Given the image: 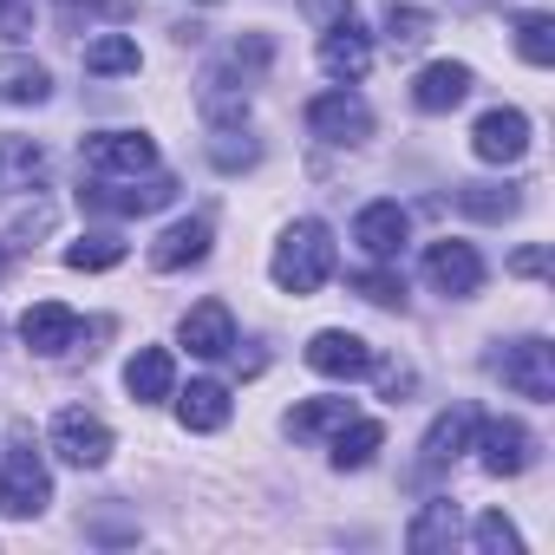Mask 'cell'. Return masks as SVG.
I'll use <instances>...</instances> for the list:
<instances>
[{
	"label": "cell",
	"mask_w": 555,
	"mask_h": 555,
	"mask_svg": "<svg viewBox=\"0 0 555 555\" xmlns=\"http://www.w3.org/2000/svg\"><path fill=\"white\" fill-rule=\"evenodd\" d=\"M268 274H274V288H282V295H314V288H327V282H334V235H327V222H295V229L282 235V248H274Z\"/></svg>",
	"instance_id": "6da1fadb"
},
{
	"label": "cell",
	"mask_w": 555,
	"mask_h": 555,
	"mask_svg": "<svg viewBox=\"0 0 555 555\" xmlns=\"http://www.w3.org/2000/svg\"><path fill=\"white\" fill-rule=\"evenodd\" d=\"M47 503H53V477L27 444V431H14V451L0 464V516H40Z\"/></svg>",
	"instance_id": "7a4b0ae2"
},
{
	"label": "cell",
	"mask_w": 555,
	"mask_h": 555,
	"mask_svg": "<svg viewBox=\"0 0 555 555\" xmlns=\"http://www.w3.org/2000/svg\"><path fill=\"white\" fill-rule=\"evenodd\" d=\"M470 451H477V464L490 470V477H522L529 464H535V438H529V425H516V418H470Z\"/></svg>",
	"instance_id": "3957f363"
},
{
	"label": "cell",
	"mask_w": 555,
	"mask_h": 555,
	"mask_svg": "<svg viewBox=\"0 0 555 555\" xmlns=\"http://www.w3.org/2000/svg\"><path fill=\"white\" fill-rule=\"evenodd\" d=\"M496 379L516 392V399H535V405H548L555 399V347L548 340H516V347H503L496 353Z\"/></svg>",
	"instance_id": "277c9868"
},
{
	"label": "cell",
	"mask_w": 555,
	"mask_h": 555,
	"mask_svg": "<svg viewBox=\"0 0 555 555\" xmlns=\"http://www.w3.org/2000/svg\"><path fill=\"white\" fill-rule=\"evenodd\" d=\"M79 151H86V170H99V177H151L157 170V144L144 131H92Z\"/></svg>",
	"instance_id": "5b68a950"
},
{
	"label": "cell",
	"mask_w": 555,
	"mask_h": 555,
	"mask_svg": "<svg viewBox=\"0 0 555 555\" xmlns=\"http://www.w3.org/2000/svg\"><path fill=\"white\" fill-rule=\"evenodd\" d=\"M53 451H60L73 470H99V464H112V425L92 418V412H79V405H66V412L53 418Z\"/></svg>",
	"instance_id": "8992f818"
},
{
	"label": "cell",
	"mask_w": 555,
	"mask_h": 555,
	"mask_svg": "<svg viewBox=\"0 0 555 555\" xmlns=\"http://www.w3.org/2000/svg\"><path fill=\"white\" fill-rule=\"evenodd\" d=\"M308 131L327 138V144H366V138H373V112H366V99H353V92L340 86V92L308 99Z\"/></svg>",
	"instance_id": "52a82bcc"
},
{
	"label": "cell",
	"mask_w": 555,
	"mask_h": 555,
	"mask_svg": "<svg viewBox=\"0 0 555 555\" xmlns=\"http://www.w3.org/2000/svg\"><path fill=\"white\" fill-rule=\"evenodd\" d=\"M425 282L438 295H451V301H470L483 288V255L470 242H431L425 248Z\"/></svg>",
	"instance_id": "ba28073f"
},
{
	"label": "cell",
	"mask_w": 555,
	"mask_h": 555,
	"mask_svg": "<svg viewBox=\"0 0 555 555\" xmlns=\"http://www.w3.org/2000/svg\"><path fill=\"white\" fill-rule=\"evenodd\" d=\"M79 203L86 209H99V216H151V209H164V203H177V177H164V170H151L144 183L138 177H125V190H79Z\"/></svg>",
	"instance_id": "9c48e42d"
},
{
	"label": "cell",
	"mask_w": 555,
	"mask_h": 555,
	"mask_svg": "<svg viewBox=\"0 0 555 555\" xmlns=\"http://www.w3.org/2000/svg\"><path fill=\"white\" fill-rule=\"evenodd\" d=\"M301 360H308L321 379H366V373H373V347H366L360 334H347V327H327V334H314Z\"/></svg>",
	"instance_id": "30bf717a"
},
{
	"label": "cell",
	"mask_w": 555,
	"mask_h": 555,
	"mask_svg": "<svg viewBox=\"0 0 555 555\" xmlns=\"http://www.w3.org/2000/svg\"><path fill=\"white\" fill-rule=\"evenodd\" d=\"M366 66H373V40H366V27H360L353 14L334 21V27L321 34V73L340 79V86H353V79H366Z\"/></svg>",
	"instance_id": "8fae6325"
},
{
	"label": "cell",
	"mask_w": 555,
	"mask_h": 555,
	"mask_svg": "<svg viewBox=\"0 0 555 555\" xmlns=\"http://www.w3.org/2000/svg\"><path fill=\"white\" fill-rule=\"evenodd\" d=\"M470 151H477L483 164H516V157L529 151V118H522L516 105L483 112V118H477V131H470Z\"/></svg>",
	"instance_id": "7c38bea8"
},
{
	"label": "cell",
	"mask_w": 555,
	"mask_h": 555,
	"mask_svg": "<svg viewBox=\"0 0 555 555\" xmlns=\"http://www.w3.org/2000/svg\"><path fill=\"white\" fill-rule=\"evenodd\" d=\"M21 340H27L34 353L60 360V353H73V347H79V314H73L66 301H40V308H27V314H21Z\"/></svg>",
	"instance_id": "4fadbf2b"
},
{
	"label": "cell",
	"mask_w": 555,
	"mask_h": 555,
	"mask_svg": "<svg viewBox=\"0 0 555 555\" xmlns=\"http://www.w3.org/2000/svg\"><path fill=\"white\" fill-rule=\"evenodd\" d=\"M353 242H360L366 261H399V248H405V209L399 203H366L353 216Z\"/></svg>",
	"instance_id": "5bb4252c"
},
{
	"label": "cell",
	"mask_w": 555,
	"mask_h": 555,
	"mask_svg": "<svg viewBox=\"0 0 555 555\" xmlns=\"http://www.w3.org/2000/svg\"><path fill=\"white\" fill-rule=\"evenodd\" d=\"M183 347H190L196 360H229V353H235V321H229V308H222V301H196V308L183 314Z\"/></svg>",
	"instance_id": "9a60e30c"
},
{
	"label": "cell",
	"mask_w": 555,
	"mask_h": 555,
	"mask_svg": "<svg viewBox=\"0 0 555 555\" xmlns=\"http://www.w3.org/2000/svg\"><path fill=\"white\" fill-rule=\"evenodd\" d=\"M203 255H209V216H183V222H170V229L151 242V268H164V274L196 268Z\"/></svg>",
	"instance_id": "2e32d148"
},
{
	"label": "cell",
	"mask_w": 555,
	"mask_h": 555,
	"mask_svg": "<svg viewBox=\"0 0 555 555\" xmlns=\"http://www.w3.org/2000/svg\"><path fill=\"white\" fill-rule=\"evenodd\" d=\"M464 99H470V66H457V60H438V66H425L412 79V105L418 112H457Z\"/></svg>",
	"instance_id": "e0dca14e"
},
{
	"label": "cell",
	"mask_w": 555,
	"mask_h": 555,
	"mask_svg": "<svg viewBox=\"0 0 555 555\" xmlns=\"http://www.w3.org/2000/svg\"><path fill=\"white\" fill-rule=\"evenodd\" d=\"M125 392H131L138 405L170 399V392H177V360H170L164 347H138V353H131V366H125Z\"/></svg>",
	"instance_id": "ac0fdd59"
},
{
	"label": "cell",
	"mask_w": 555,
	"mask_h": 555,
	"mask_svg": "<svg viewBox=\"0 0 555 555\" xmlns=\"http://www.w3.org/2000/svg\"><path fill=\"white\" fill-rule=\"evenodd\" d=\"M177 418H183V431H222L229 425V386L190 379V392H177Z\"/></svg>",
	"instance_id": "d6986e66"
},
{
	"label": "cell",
	"mask_w": 555,
	"mask_h": 555,
	"mask_svg": "<svg viewBox=\"0 0 555 555\" xmlns=\"http://www.w3.org/2000/svg\"><path fill=\"white\" fill-rule=\"evenodd\" d=\"M451 542H457V503H451V496H431V503L412 516L405 548H412V555H438V548H451Z\"/></svg>",
	"instance_id": "ffe728a7"
},
{
	"label": "cell",
	"mask_w": 555,
	"mask_h": 555,
	"mask_svg": "<svg viewBox=\"0 0 555 555\" xmlns=\"http://www.w3.org/2000/svg\"><path fill=\"white\" fill-rule=\"evenodd\" d=\"M470 418L477 412H464V405H451L431 431H425V470H444L457 451H470Z\"/></svg>",
	"instance_id": "44dd1931"
},
{
	"label": "cell",
	"mask_w": 555,
	"mask_h": 555,
	"mask_svg": "<svg viewBox=\"0 0 555 555\" xmlns=\"http://www.w3.org/2000/svg\"><path fill=\"white\" fill-rule=\"evenodd\" d=\"M379 444H386V425L379 418H353V425L334 431V464L340 470H366L379 457Z\"/></svg>",
	"instance_id": "7402d4cb"
},
{
	"label": "cell",
	"mask_w": 555,
	"mask_h": 555,
	"mask_svg": "<svg viewBox=\"0 0 555 555\" xmlns=\"http://www.w3.org/2000/svg\"><path fill=\"white\" fill-rule=\"evenodd\" d=\"M138 66H144V53H138V40H125V34H105V40L86 47V73H92V79H118V73H138Z\"/></svg>",
	"instance_id": "603a6c76"
},
{
	"label": "cell",
	"mask_w": 555,
	"mask_h": 555,
	"mask_svg": "<svg viewBox=\"0 0 555 555\" xmlns=\"http://www.w3.org/2000/svg\"><path fill=\"white\" fill-rule=\"evenodd\" d=\"M516 190L509 183H457V209L464 216H477V222H503V216H516Z\"/></svg>",
	"instance_id": "cb8c5ba5"
},
{
	"label": "cell",
	"mask_w": 555,
	"mask_h": 555,
	"mask_svg": "<svg viewBox=\"0 0 555 555\" xmlns=\"http://www.w3.org/2000/svg\"><path fill=\"white\" fill-rule=\"evenodd\" d=\"M360 412H353V399H314V405H301L295 418H288V431L295 438H334L340 425H353Z\"/></svg>",
	"instance_id": "d4e9b609"
},
{
	"label": "cell",
	"mask_w": 555,
	"mask_h": 555,
	"mask_svg": "<svg viewBox=\"0 0 555 555\" xmlns=\"http://www.w3.org/2000/svg\"><path fill=\"white\" fill-rule=\"evenodd\" d=\"M0 99H8V105H47L53 99L47 66H8V73H0Z\"/></svg>",
	"instance_id": "484cf974"
},
{
	"label": "cell",
	"mask_w": 555,
	"mask_h": 555,
	"mask_svg": "<svg viewBox=\"0 0 555 555\" xmlns=\"http://www.w3.org/2000/svg\"><path fill=\"white\" fill-rule=\"evenodd\" d=\"M118 261H125V242H118V235H79V242L66 248V268H79V274L118 268Z\"/></svg>",
	"instance_id": "4316f807"
},
{
	"label": "cell",
	"mask_w": 555,
	"mask_h": 555,
	"mask_svg": "<svg viewBox=\"0 0 555 555\" xmlns=\"http://www.w3.org/2000/svg\"><path fill=\"white\" fill-rule=\"evenodd\" d=\"M516 53H522L529 66H548V60H555V21H548V14H522V21H516Z\"/></svg>",
	"instance_id": "83f0119b"
},
{
	"label": "cell",
	"mask_w": 555,
	"mask_h": 555,
	"mask_svg": "<svg viewBox=\"0 0 555 555\" xmlns=\"http://www.w3.org/2000/svg\"><path fill=\"white\" fill-rule=\"evenodd\" d=\"M470 542H477L483 555H522V535H516V522H509L503 509H483L477 529H470Z\"/></svg>",
	"instance_id": "f1b7e54d"
},
{
	"label": "cell",
	"mask_w": 555,
	"mask_h": 555,
	"mask_svg": "<svg viewBox=\"0 0 555 555\" xmlns=\"http://www.w3.org/2000/svg\"><path fill=\"white\" fill-rule=\"evenodd\" d=\"M353 288H360L366 301H379V308H405V274L386 268V261H379V268H360V274H353Z\"/></svg>",
	"instance_id": "f546056e"
},
{
	"label": "cell",
	"mask_w": 555,
	"mask_h": 555,
	"mask_svg": "<svg viewBox=\"0 0 555 555\" xmlns=\"http://www.w3.org/2000/svg\"><path fill=\"white\" fill-rule=\"evenodd\" d=\"M386 40H392V47H425V40H431V14L392 8V14H386Z\"/></svg>",
	"instance_id": "4dcf8cb0"
},
{
	"label": "cell",
	"mask_w": 555,
	"mask_h": 555,
	"mask_svg": "<svg viewBox=\"0 0 555 555\" xmlns=\"http://www.w3.org/2000/svg\"><path fill=\"white\" fill-rule=\"evenodd\" d=\"M34 34V0H0V40H27Z\"/></svg>",
	"instance_id": "1f68e13d"
},
{
	"label": "cell",
	"mask_w": 555,
	"mask_h": 555,
	"mask_svg": "<svg viewBox=\"0 0 555 555\" xmlns=\"http://www.w3.org/2000/svg\"><path fill=\"white\" fill-rule=\"evenodd\" d=\"M0 157H8V170H21V177L40 170V144H27V138H8V144H0Z\"/></svg>",
	"instance_id": "d6a6232c"
},
{
	"label": "cell",
	"mask_w": 555,
	"mask_h": 555,
	"mask_svg": "<svg viewBox=\"0 0 555 555\" xmlns=\"http://www.w3.org/2000/svg\"><path fill=\"white\" fill-rule=\"evenodd\" d=\"M308 14L334 27V21H347V14H353V0H308Z\"/></svg>",
	"instance_id": "836d02e7"
},
{
	"label": "cell",
	"mask_w": 555,
	"mask_h": 555,
	"mask_svg": "<svg viewBox=\"0 0 555 555\" xmlns=\"http://www.w3.org/2000/svg\"><path fill=\"white\" fill-rule=\"evenodd\" d=\"M509 268H516V274H542V268H548V255H542V248H516V261H509Z\"/></svg>",
	"instance_id": "e575fe53"
},
{
	"label": "cell",
	"mask_w": 555,
	"mask_h": 555,
	"mask_svg": "<svg viewBox=\"0 0 555 555\" xmlns=\"http://www.w3.org/2000/svg\"><path fill=\"white\" fill-rule=\"evenodd\" d=\"M0 268H8V248H0Z\"/></svg>",
	"instance_id": "d590c367"
}]
</instances>
